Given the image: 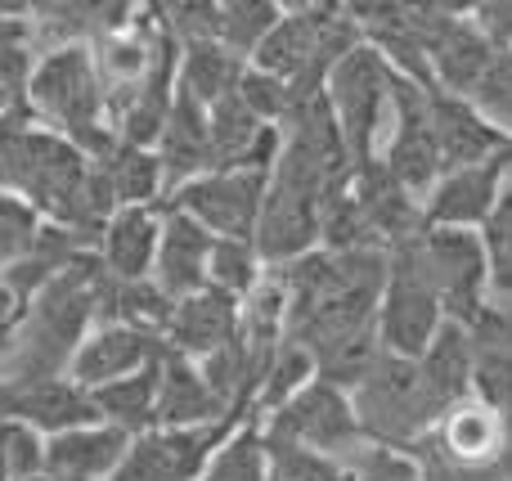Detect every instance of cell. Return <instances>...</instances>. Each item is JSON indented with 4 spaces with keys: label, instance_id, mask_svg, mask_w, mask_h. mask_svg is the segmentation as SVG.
I'll use <instances>...</instances> for the list:
<instances>
[{
    "label": "cell",
    "instance_id": "cell-8",
    "mask_svg": "<svg viewBox=\"0 0 512 481\" xmlns=\"http://www.w3.org/2000/svg\"><path fill=\"white\" fill-rule=\"evenodd\" d=\"M423 257L432 270L445 320L468 329L490 306V275L481 239L472 230H423Z\"/></svg>",
    "mask_w": 512,
    "mask_h": 481
},
{
    "label": "cell",
    "instance_id": "cell-19",
    "mask_svg": "<svg viewBox=\"0 0 512 481\" xmlns=\"http://www.w3.org/2000/svg\"><path fill=\"white\" fill-rule=\"evenodd\" d=\"M153 158H158L162 180H167V198L176 194L180 185H189L194 176L212 171V149H207V108L176 90L171 113H167V122H162V135H158V144H153Z\"/></svg>",
    "mask_w": 512,
    "mask_h": 481
},
{
    "label": "cell",
    "instance_id": "cell-37",
    "mask_svg": "<svg viewBox=\"0 0 512 481\" xmlns=\"http://www.w3.org/2000/svg\"><path fill=\"white\" fill-rule=\"evenodd\" d=\"M18 315H23V302H18V297L9 293V284L0 279V351H5V342H9V333H14Z\"/></svg>",
    "mask_w": 512,
    "mask_h": 481
},
{
    "label": "cell",
    "instance_id": "cell-30",
    "mask_svg": "<svg viewBox=\"0 0 512 481\" xmlns=\"http://www.w3.org/2000/svg\"><path fill=\"white\" fill-rule=\"evenodd\" d=\"M472 401L490 414L512 410V342H472Z\"/></svg>",
    "mask_w": 512,
    "mask_h": 481
},
{
    "label": "cell",
    "instance_id": "cell-36",
    "mask_svg": "<svg viewBox=\"0 0 512 481\" xmlns=\"http://www.w3.org/2000/svg\"><path fill=\"white\" fill-rule=\"evenodd\" d=\"M9 45H32V18H27V9L0 5V50H9Z\"/></svg>",
    "mask_w": 512,
    "mask_h": 481
},
{
    "label": "cell",
    "instance_id": "cell-29",
    "mask_svg": "<svg viewBox=\"0 0 512 481\" xmlns=\"http://www.w3.org/2000/svg\"><path fill=\"white\" fill-rule=\"evenodd\" d=\"M481 252H486V275H490V302L512 306V185H504L495 212L477 230Z\"/></svg>",
    "mask_w": 512,
    "mask_h": 481
},
{
    "label": "cell",
    "instance_id": "cell-21",
    "mask_svg": "<svg viewBox=\"0 0 512 481\" xmlns=\"http://www.w3.org/2000/svg\"><path fill=\"white\" fill-rule=\"evenodd\" d=\"M418 374H423V387L432 396L436 410H454V405L472 401V338L463 324H441L427 351L418 356Z\"/></svg>",
    "mask_w": 512,
    "mask_h": 481
},
{
    "label": "cell",
    "instance_id": "cell-25",
    "mask_svg": "<svg viewBox=\"0 0 512 481\" xmlns=\"http://www.w3.org/2000/svg\"><path fill=\"white\" fill-rule=\"evenodd\" d=\"M283 5H270V0H225V5H212V41L225 45L234 59L248 63L261 41L274 32Z\"/></svg>",
    "mask_w": 512,
    "mask_h": 481
},
{
    "label": "cell",
    "instance_id": "cell-31",
    "mask_svg": "<svg viewBox=\"0 0 512 481\" xmlns=\"http://www.w3.org/2000/svg\"><path fill=\"white\" fill-rule=\"evenodd\" d=\"M468 104L508 140L512 135V50L495 54V63H490L486 77L477 81V90L468 95Z\"/></svg>",
    "mask_w": 512,
    "mask_h": 481
},
{
    "label": "cell",
    "instance_id": "cell-27",
    "mask_svg": "<svg viewBox=\"0 0 512 481\" xmlns=\"http://www.w3.org/2000/svg\"><path fill=\"white\" fill-rule=\"evenodd\" d=\"M265 279V261L256 252L252 239H212V257H207V288L234 297V302H248L256 293V284Z\"/></svg>",
    "mask_w": 512,
    "mask_h": 481
},
{
    "label": "cell",
    "instance_id": "cell-12",
    "mask_svg": "<svg viewBox=\"0 0 512 481\" xmlns=\"http://www.w3.org/2000/svg\"><path fill=\"white\" fill-rule=\"evenodd\" d=\"M158 356H162L158 338L135 333L117 320H104V324H95V329L86 333V342L77 347V356H72V365H68V378L77 387H86V392H95V387H108V383H117V378H131V374H140V369H149Z\"/></svg>",
    "mask_w": 512,
    "mask_h": 481
},
{
    "label": "cell",
    "instance_id": "cell-20",
    "mask_svg": "<svg viewBox=\"0 0 512 481\" xmlns=\"http://www.w3.org/2000/svg\"><path fill=\"white\" fill-rule=\"evenodd\" d=\"M207 423H234L194 360L162 347L158 356V428H207Z\"/></svg>",
    "mask_w": 512,
    "mask_h": 481
},
{
    "label": "cell",
    "instance_id": "cell-26",
    "mask_svg": "<svg viewBox=\"0 0 512 481\" xmlns=\"http://www.w3.org/2000/svg\"><path fill=\"white\" fill-rule=\"evenodd\" d=\"M265 473H270V446H265L261 423L248 419L216 446L198 481H265Z\"/></svg>",
    "mask_w": 512,
    "mask_h": 481
},
{
    "label": "cell",
    "instance_id": "cell-18",
    "mask_svg": "<svg viewBox=\"0 0 512 481\" xmlns=\"http://www.w3.org/2000/svg\"><path fill=\"white\" fill-rule=\"evenodd\" d=\"M495 45L477 32V23L468 18V9L450 18L441 27L432 45H427V68H432V86L445 90V95L468 99L477 90V81L486 77V68L495 63Z\"/></svg>",
    "mask_w": 512,
    "mask_h": 481
},
{
    "label": "cell",
    "instance_id": "cell-35",
    "mask_svg": "<svg viewBox=\"0 0 512 481\" xmlns=\"http://www.w3.org/2000/svg\"><path fill=\"white\" fill-rule=\"evenodd\" d=\"M468 18L477 23V32L486 36L499 54L512 50V0H481V5H468Z\"/></svg>",
    "mask_w": 512,
    "mask_h": 481
},
{
    "label": "cell",
    "instance_id": "cell-3",
    "mask_svg": "<svg viewBox=\"0 0 512 481\" xmlns=\"http://www.w3.org/2000/svg\"><path fill=\"white\" fill-rule=\"evenodd\" d=\"M351 405L364 441L382 450H400V455H418L427 432L441 423V410L432 405L423 374H418V360H400L387 351L351 387Z\"/></svg>",
    "mask_w": 512,
    "mask_h": 481
},
{
    "label": "cell",
    "instance_id": "cell-17",
    "mask_svg": "<svg viewBox=\"0 0 512 481\" xmlns=\"http://www.w3.org/2000/svg\"><path fill=\"white\" fill-rule=\"evenodd\" d=\"M432 140H436V158L441 171H459V167H477V162L499 158L504 135L459 95L432 90Z\"/></svg>",
    "mask_w": 512,
    "mask_h": 481
},
{
    "label": "cell",
    "instance_id": "cell-7",
    "mask_svg": "<svg viewBox=\"0 0 512 481\" xmlns=\"http://www.w3.org/2000/svg\"><path fill=\"white\" fill-rule=\"evenodd\" d=\"M270 171H203L167 198V207L194 216L212 239H252Z\"/></svg>",
    "mask_w": 512,
    "mask_h": 481
},
{
    "label": "cell",
    "instance_id": "cell-33",
    "mask_svg": "<svg viewBox=\"0 0 512 481\" xmlns=\"http://www.w3.org/2000/svg\"><path fill=\"white\" fill-rule=\"evenodd\" d=\"M346 481H423V464L418 455H400V450L382 446H360L342 464Z\"/></svg>",
    "mask_w": 512,
    "mask_h": 481
},
{
    "label": "cell",
    "instance_id": "cell-39",
    "mask_svg": "<svg viewBox=\"0 0 512 481\" xmlns=\"http://www.w3.org/2000/svg\"><path fill=\"white\" fill-rule=\"evenodd\" d=\"M0 481H9V464H5V428H0Z\"/></svg>",
    "mask_w": 512,
    "mask_h": 481
},
{
    "label": "cell",
    "instance_id": "cell-10",
    "mask_svg": "<svg viewBox=\"0 0 512 481\" xmlns=\"http://www.w3.org/2000/svg\"><path fill=\"white\" fill-rule=\"evenodd\" d=\"M95 405L90 392L77 387L68 374L59 378H0V423H23V428L41 432L45 441L59 437L68 428L95 423Z\"/></svg>",
    "mask_w": 512,
    "mask_h": 481
},
{
    "label": "cell",
    "instance_id": "cell-1",
    "mask_svg": "<svg viewBox=\"0 0 512 481\" xmlns=\"http://www.w3.org/2000/svg\"><path fill=\"white\" fill-rule=\"evenodd\" d=\"M117 279L99 266L95 252H81L63 266L32 302L23 306L5 351H0V378H59L68 374L77 347L95 324L108 320Z\"/></svg>",
    "mask_w": 512,
    "mask_h": 481
},
{
    "label": "cell",
    "instance_id": "cell-38",
    "mask_svg": "<svg viewBox=\"0 0 512 481\" xmlns=\"http://www.w3.org/2000/svg\"><path fill=\"white\" fill-rule=\"evenodd\" d=\"M499 171H504V185H512V135L504 140V149H499Z\"/></svg>",
    "mask_w": 512,
    "mask_h": 481
},
{
    "label": "cell",
    "instance_id": "cell-22",
    "mask_svg": "<svg viewBox=\"0 0 512 481\" xmlns=\"http://www.w3.org/2000/svg\"><path fill=\"white\" fill-rule=\"evenodd\" d=\"M90 405H95L99 423L126 432V437L153 432L158 428V360L131 378H117V383H108V387H95V392H90Z\"/></svg>",
    "mask_w": 512,
    "mask_h": 481
},
{
    "label": "cell",
    "instance_id": "cell-11",
    "mask_svg": "<svg viewBox=\"0 0 512 481\" xmlns=\"http://www.w3.org/2000/svg\"><path fill=\"white\" fill-rule=\"evenodd\" d=\"M499 194H504V171L499 158L477 162V167L441 171L436 185L423 194V230H472L486 225L495 212Z\"/></svg>",
    "mask_w": 512,
    "mask_h": 481
},
{
    "label": "cell",
    "instance_id": "cell-34",
    "mask_svg": "<svg viewBox=\"0 0 512 481\" xmlns=\"http://www.w3.org/2000/svg\"><path fill=\"white\" fill-rule=\"evenodd\" d=\"M265 446H270V473H265V481H346L342 459H328L297 446H274V441H265Z\"/></svg>",
    "mask_w": 512,
    "mask_h": 481
},
{
    "label": "cell",
    "instance_id": "cell-15",
    "mask_svg": "<svg viewBox=\"0 0 512 481\" xmlns=\"http://www.w3.org/2000/svg\"><path fill=\"white\" fill-rule=\"evenodd\" d=\"M158 239H162V203L158 207H117L108 216V225L99 230L95 257L117 284H135V279L153 275Z\"/></svg>",
    "mask_w": 512,
    "mask_h": 481
},
{
    "label": "cell",
    "instance_id": "cell-32",
    "mask_svg": "<svg viewBox=\"0 0 512 481\" xmlns=\"http://www.w3.org/2000/svg\"><path fill=\"white\" fill-rule=\"evenodd\" d=\"M41 225H45V221L36 216L32 203H23L18 194L0 189V270H9L14 261L27 257V248L36 243Z\"/></svg>",
    "mask_w": 512,
    "mask_h": 481
},
{
    "label": "cell",
    "instance_id": "cell-5",
    "mask_svg": "<svg viewBox=\"0 0 512 481\" xmlns=\"http://www.w3.org/2000/svg\"><path fill=\"white\" fill-rule=\"evenodd\" d=\"M391 86H396V72L387 68L373 45H355L324 81V99L328 113L337 122L351 162H373L378 158L382 131H387L391 117Z\"/></svg>",
    "mask_w": 512,
    "mask_h": 481
},
{
    "label": "cell",
    "instance_id": "cell-14",
    "mask_svg": "<svg viewBox=\"0 0 512 481\" xmlns=\"http://www.w3.org/2000/svg\"><path fill=\"white\" fill-rule=\"evenodd\" d=\"M131 437L108 423H81L45 441V477L54 481H113Z\"/></svg>",
    "mask_w": 512,
    "mask_h": 481
},
{
    "label": "cell",
    "instance_id": "cell-23",
    "mask_svg": "<svg viewBox=\"0 0 512 481\" xmlns=\"http://www.w3.org/2000/svg\"><path fill=\"white\" fill-rule=\"evenodd\" d=\"M95 167H99V176H104L117 207L167 203V180H162V167H158V158H153V149H135V144L117 140Z\"/></svg>",
    "mask_w": 512,
    "mask_h": 481
},
{
    "label": "cell",
    "instance_id": "cell-9",
    "mask_svg": "<svg viewBox=\"0 0 512 481\" xmlns=\"http://www.w3.org/2000/svg\"><path fill=\"white\" fill-rule=\"evenodd\" d=\"M234 428L239 423H207V428H153L144 437H131L113 481H198L207 459Z\"/></svg>",
    "mask_w": 512,
    "mask_h": 481
},
{
    "label": "cell",
    "instance_id": "cell-4",
    "mask_svg": "<svg viewBox=\"0 0 512 481\" xmlns=\"http://www.w3.org/2000/svg\"><path fill=\"white\" fill-rule=\"evenodd\" d=\"M441 324L445 311L423 257V234H414V239L387 248V279H382L378 297V347L387 356L418 360L427 342L441 333Z\"/></svg>",
    "mask_w": 512,
    "mask_h": 481
},
{
    "label": "cell",
    "instance_id": "cell-28",
    "mask_svg": "<svg viewBox=\"0 0 512 481\" xmlns=\"http://www.w3.org/2000/svg\"><path fill=\"white\" fill-rule=\"evenodd\" d=\"M171 311H176V302H171V297L162 293L153 279L117 284L113 288V302H108V320L126 324V329H135V333H149V338H158V342L167 338Z\"/></svg>",
    "mask_w": 512,
    "mask_h": 481
},
{
    "label": "cell",
    "instance_id": "cell-16",
    "mask_svg": "<svg viewBox=\"0 0 512 481\" xmlns=\"http://www.w3.org/2000/svg\"><path fill=\"white\" fill-rule=\"evenodd\" d=\"M234 338H239V302L216 288H203V293L176 302L162 347L185 360H207L212 351L230 347Z\"/></svg>",
    "mask_w": 512,
    "mask_h": 481
},
{
    "label": "cell",
    "instance_id": "cell-13",
    "mask_svg": "<svg viewBox=\"0 0 512 481\" xmlns=\"http://www.w3.org/2000/svg\"><path fill=\"white\" fill-rule=\"evenodd\" d=\"M207 257H212V234L194 221V216L176 212L162 203V239H158V257H153V284L180 302L207 288Z\"/></svg>",
    "mask_w": 512,
    "mask_h": 481
},
{
    "label": "cell",
    "instance_id": "cell-24",
    "mask_svg": "<svg viewBox=\"0 0 512 481\" xmlns=\"http://www.w3.org/2000/svg\"><path fill=\"white\" fill-rule=\"evenodd\" d=\"M243 68H248V63L234 59L225 45H216V41H189V45H180L176 90H180V95H189L194 104L212 108L216 99L234 95Z\"/></svg>",
    "mask_w": 512,
    "mask_h": 481
},
{
    "label": "cell",
    "instance_id": "cell-6",
    "mask_svg": "<svg viewBox=\"0 0 512 481\" xmlns=\"http://www.w3.org/2000/svg\"><path fill=\"white\" fill-rule=\"evenodd\" d=\"M265 432V441L274 446H297V450H315V455H328V459H351L360 446H369L355 423V405H351V392L342 387L324 383H306L288 405H279L274 414L256 419Z\"/></svg>",
    "mask_w": 512,
    "mask_h": 481
},
{
    "label": "cell",
    "instance_id": "cell-2",
    "mask_svg": "<svg viewBox=\"0 0 512 481\" xmlns=\"http://www.w3.org/2000/svg\"><path fill=\"white\" fill-rule=\"evenodd\" d=\"M27 113L36 126L63 135L72 149H81L90 162H99L117 144L113 126H108L104 72H99L90 45H63V50L36 54Z\"/></svg>",
    "mask_w": 512,
    "mask_h": 481
}]
</instances>
